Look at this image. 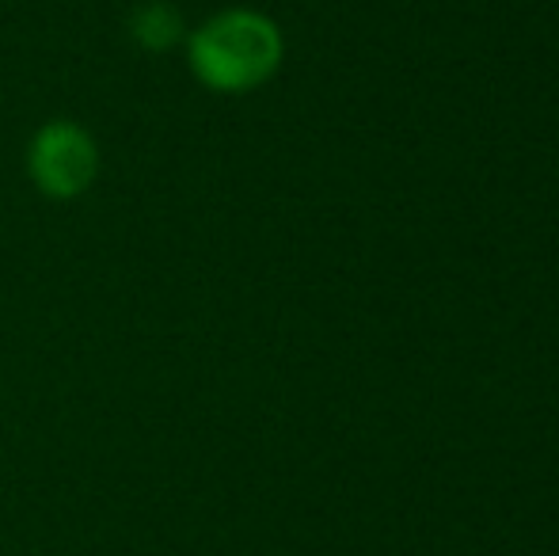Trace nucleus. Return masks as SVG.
<instances>
[{
    "label": "nucleus",
    "instance_id": "f257e3e1",
    "mask_svg": "<svg viewBox=\"0 0 559 556\" xmlns=\"http://www.w3.org/2000/svg\"><path fill=\"white\" fill-rule=\"evenodd\" d=\"M282 50L286 46H282V31L274 27V20H266L263 12L233 8L194 31L187 61L206 88L240 96L278 73Z\"/></svg>",
    "mask_w": 559,
    "mask_h": 556
},
{
    "label": "nucleus",
    "instance_id": "f03ea898",
    "mask_svg": "<svg viewBox=\"0 0 559 556\" xmlns=\"http://www.w3.org/2000/svg\"><path fill=\"white\" fill-rule=\"evenodd\" d=\"M27 171L35 187L50 199H76L96 184L99 149L76 122H46L27 149Z\"/></svg>",
    "mask_w": 559,
    "mask_h": 556
},
{
    "label": "nucleus",
    "instance_id": "7ed1b4c3",
    "mask_svg": "<svg viewBox=\"0 0 559 556\" xmlns=\"http://www.w3.org/2000/svg\"><path fill=\"white\" fill-rule=\"evenodd\" d=\"M130 35L138 38L145 50H168L183 38V20L171 4L164 0H145L133 8L130 15Z\"/></svg>",
    "mask_w": 559,
    "mask_h": 556
}]
</instances>
